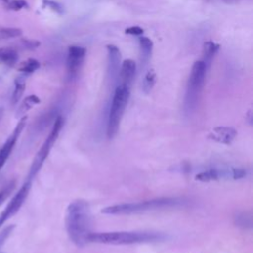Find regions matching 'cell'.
<instances>
[{
	"label": "cell",
	"mask_w": 253,
	"mask_h": 253,
	"mask_svg": "<svg viewBox=\"0 0 253 253\" xmlns=\"http://www.w3.org/2000/svg\"><path fill=\"white\" fill-rule=\"evenodd\" d=\"M92 215L89 204L83 200L71 202L65 212V228L69 239L77 247H84L89 241Z\"/></svg>",
	"instance_id": "obj_1"
},
{
	"label": "cell",
	"mask_w": 253,
	"mask_h": 253,
	"mask_svg": "<svg viewBox=\"0 0 253 253\" xmlns=\"http://www.w3.org/2000/svg\"><path fill=\"white\" fill-rule=\"evenodd\" d=\"M167 239V235L158 231L139 230V231H109L92 232L88 241L99 244L112 245H131L141 243L161 242Z\"/></svg>",
	"instance_id": "obj_2"
},
{
	"label": "cell",
	"mask_w": 253,
	"mask_h": 253,
	"mask_svg": "<svg viewBox=\"0 0 253 253\" xmlns=\"http://www.w3.org/2000/svg\"><path fill=\"white\" fill-rule=\"evenodd\" d=\"M187 201L181 197H160L146 201H140L135 203H125L119 205H113L102 209L101 212L105 214L123 215L141 213L171 208H177L184 206Z\"/></svg>",
	"instance_id": "obj_3"
},
{
	"label": "cell",
	"mask_w": 253,
	"mask_h": 253,
	"mask_svg": "<svg viewBox=\"0 0 253 253\" xmlns=\"http://www.w3.org/2000/svg\"><path fill=\"white\" fill-rule=\"evenodd\" d=\"M207 68L202 60L196 61L192 67L184 99V111L186 115L193 114L198 107L205 84Z\"/></svg>",
	"instance_id": "obj_4"
},
{
	"label": "cell",
	"mask_w": 253,
	"mask_h": 253,
	"mask_svg": "<svg viewBox=\"0 0 253 253\" xmlns=\"http://www.w3.org/2000/svg\"><path fill=\"white\" fill-rule=\"evenodd\" d=\"M129 94L130 88L121 84L116 87L107 121L106 132L109 139H113L119 131L120 125L129 99Z\"/></svg>",
	"instance_id": "obj_5"
},
{
	"label": "cell",
	"mask_w": 253,
	"mask_h": 253,
	"mask_svg": "<svg viewBox=\"0 0 253 253\" xmlns=\"http://www.w3.org/2000/svg\"><path fill=\"white\" fill-rule=\"evenodd\" d=\"M63 124H64V118L60 115L57 116L54 120V123L52 125V127H51L48 135L46 136L45 140L42 144L41 148L37 152V154H36V156H35V158L32 162V165L30 167L29 174H28V177H27L28 181L32 182L33 179L37 176V174L41 170L42 164L44 163L45 159L47 158L54 142L56 141V139H57V137L60 133V130L63 126Z\"/></svg>",
	"instance_id": "obj_6"
},
{
	"label": "cell",
	"mask_w": 253,
	"mask_h": 253,
	"mask_svg": "<svg viewBox=\"0 0 253 253\" xmlns=\"http://www.w3.org/2000/svg\"><path fill=\"white\" fill-rule=\"evenodd\" d=\"M246 170L242 168L235 167H227V168H219L213 167L207 169L198 173L195 178L201 182H209V181H216V180H237L242 179L246 176Z\"/></svg>",
	"instance_id": "obj_7"
},
{
	"label": "cell",
	"mask_w": 253,
	"mask_h": 253,
	"mask_svg": "<svg viewBox=\"0 0 253 253\" xmlns=\"http://www.w3.org/2000/svg\"><path fill=\"white\" fill-rule=\"evenodd\" d=\"M31 186H32V182L27 180L23 184V186L20 188V190L14 195V197L9 202V204L7 205L5 210L0 214V227L10 217H12L15 213H17L18 211L21 209V207L23 206L24 202L26 201V199H27V197L29 195V192L31 190Z\"/></svg>",
	"instance_id": "obj_8"
},
{
	"label": "cell",
	"mask_w": 253,
	"mask_h": 253,
	"mask_svg": "<svg viewBox=\"0 0 253 253\" xmlns=\"http://www.w3.org/2000/svg\"><path fill=\"white\" fill-rule=\"evenodd\" d=\"M28 121V117L25 115L23 117L20 118L17 126H15L14 130L12 131V133L8 136V138L6 139V141L4 142V144L2 145V147L0 148V170L1 168L4 166V164L6 163L7 159L9 158L19 136L21 135L26 124Z\"/></svg>",
	"instance_id": "obj_9"
},
{
	"label": "cell",
	"mask_w": 253,
	"mask_h": 253,
	"mask_svg": "<svg viewBox=\"0 0 253 253\" xmlns=\"http://www.w3.org/2000/svg\"><path fill=\"white\" fill-rule=\"evenodd\" d=\"M86 54V49L79 45H71L68 47V55L66 60V66L68 74L72 77L79 71L84 57Z\"/></svg>",
	"instance_id": "obj_10"
},
{
	"label": "cell",
	"mask_w": 253,
	"mask_h": 253,
	"mask_svg": "<svg viewBox=\"0 0 253 253\" xmlns=\"http://www.w3.org/2000/svg\"><path fill=\"white\" fill-rule=\"evenodd\" d=\"M237 135V131L230 126H216L209 134V138L223 144H229Z\"/></svg>",
	"instance_id": "obj_11"
},
{
	"label": "cell",
	"mask_w": 253,
	"mask_h": 253,
	"mask_svg": "<svg viewBox=\"0 0 253 253\" xmlns=\"http://www.w3.org/2000/svg\"><path fill=\"white\" fill-rule=\"evenodd\" d=\"M108 50V62H109V74L112 79H116L119 75L121 64V51L118 46L114 44L107 45Z\"/></svg>",
	"instance_id": "obj_12"
},
{
	"label": "cell",
	"mask_w": 253,
	"mask_h": 253,
	"mask_svg": "<svg viewBox=\"0 0 253 253\" xmlns=\"http://www.w3.org/2000/svg\"><path fill=\"white\" fill-rule=\"evenodd\" d=\"M135 70H136V64L134 60L130 58L125 59L122 63L120 74H119L121 79V85L130 88L135 75Z\"/></svg>",
	"instance_id": "obj_13"
},
{
	"label": "cell",
	"mask_w": 253,
	"mask_h": 253,
	"mask_svg": "<svg viewBox=\"0 0 253 253\" xmlns=\"http://www.w3.org/2000/svg\"><path fill=\"white\" fill-rule=\"evenodd\" d=\"M19 55L17 51L12 47H1L0 48V62L9 67L14 66L18 61Z\"/></svg>",
	"instance_id": "obj_14"
},
{
	"label": "cell",
	"mask_w": 253,
	"mask_h": 253,
	"mask_svg": "<svg viewBox=\"0 0 253 253\" xmlns=\"http://www.w3.org/2000/svg\"><path fill=\"white\" fill-rule=\"evenodd\" d=\"M41 103V100L38 96L36 95H30L28 97H26L23 102L20 104L19 108L17 109V112H16V117H23L26 115V113L31 110L34 106L38 105Z\"/></svg>",
	"instance_id": "obj_15"
},
{
	"label": "cell",
	"mask_w": 253,
	"mask_h": 253,
	"mask_svg": "<svg viewBox=\"0 0 253 253\" xmlns=\"http://www.w3.org/2000/svg\"><path fill=\"white\" fill-rule=\"evenodd\" d=\"M218 48H219V45L211 41H208L204 43L203 60L202 61L206 64L207 67L211 64V62L213 56L215 55L216 51L218 50Z\"/></svg>",
	"instance_id": "obj_16"
},
{
	"label": "cell",
	"mask_w": 253,
	"mask_h": 253,
	"mask_svg": "<svg viewBox=\"0 0 253 253\" xmlns=\"http://www.w3.org/2000/svg\"><path fill=\"white\" fill-rule=\"evenodd\" d=\"M14 84H15V89H14V92L12 94L11 103L13 105H16L21 100V98H22V96L24 94L25 88H26L25 74L16 77L15 80H14Z\"/></svg>",
	"instance_id": "obj_17"
},
{
	"label": "cell",
	"mask_w": 253,
	"mask_h": 253,
	"mask_svg": "<svg viewBox=\"0 0 253 253\" xmlns=\"http://www.w3.org/2000/svg\"><path fill=\"white\" fill-rule=\"evenodd\" d=\"M138 42H139V47H140V51H141V57L144 61H146L151 56L153 42L147 37H140L138 39Z\"/></svg>",
	"instance_id": "obj_18"
},
{
	"label": "cell",
	"mask_w": 253,
	"mask_h": 253,
	"mask_svg": "<svg viewBox=\"0 0 253 253\" xmlns=\"http://www.w3.org/2000/svg\"><path fill=\"white\" fill-rule=\"evenodd\" d=\"M41 66V63L39 60L35 59V58H29L25 61H23L20 66L18 67V70L20 72H22L23 74L27 75V74H31L33 72H35L36 70H38Z\"/></svg>",
	"instance_id": "obj_19"
},
{
	"label": "cell",
	"mask_w": 253,
	"mask_h": 253,
	"mask_svg": "<svg viewBox=\"0 0 253 253\" xmlns=\"http://www.w3.org/2000/svg\"><path fill=\"white\" fill-rule=\"evenodd\" d=\"M155 82H156V73H155L154 69H150L146 72V74L144 75V78L142 80L143 92L145 94H148L152 90Z\"/></svg>",
	"instance_id": "obj_20"
},
{
	"label": "cell",
	"mask_w": 253,
	"mask_h": 253,
	"mask_svg": "<svg viewBox=\"0 0 253 253\" xmlns=\"http://www.w3.org/2000/svg\"><path fill=\"white\" fill-rule=\"evenodd\" d=\"M22 34L23 32L20 28H11V27L0 28V40L19 38L20 36H22Z\"/></svg>",
	"instance_id": "obj_21"
},
{
	"label": "cell",
	"mask_w": 253,
	"mask_h": 253,
	"mask_svg": "<svg viewBox=\"0 0 253 253\" xmlns=\"http://www.w3.org/2000/svg\"><path fill=\"white\" fill-rule=\"evenodd\" d=\"M5 7L7 10L10 11H20L22 9L29 8V4L26 2V0H14L9 3H6Z\"/></svg>",
	"instance_id": "obj_22"
},
{
	"label": "cell",
	"mask_w": 253,
	"mask_h": 253,
	"mask_svg": "<svg viewBox=\"0 0 253 253\" xmlns=\"http://www.w3.org/2000/svg\"><path fill=\"white\" fill-rule=\"evenodd\" d=\"M235 220H236L235 222H236L237 226H241L243 228H251L252 222H251V216L250 215L247 216V214L244 213V212L238 213L237 216L235 217Z\"/></svg>",
	"instance_id": "obj_23"
},
{
	"label": "cell",
	"mask_w": 253,
	"mask_h": 253,
	"mask_svg": "<svg viewBox=\"0 0 253 253\" xmlns=\"http://www.w3.org/2000/svg\"><path fill=\"white\" fill-rule=\"evenodd\" d=\"M21 43L26 49H29V50H34L41 45V42L38 40H34V39H22Z\"/></svg>",
	"instance_id": "obj_24"
},
{
	"label": "cell",
	"mask_w": 253,
	"mask_h": 253,
	"mask_svg": "<svg viewBox=\"0 0 253 253\" xmlns=\"http://www.w3.org/2000/svg\"><path fill=\"white\" fill-rule=\"evenodd\" d=\"M42 4L43 6H46L48 8H50L52 11H54L57 14H62L63 13V8L62 6L53 0H42Z\"/></svg>",
	"instance_id": "obj_25"
},
{
	"label": "cell",
	"mask_w": 253,
	"mask_h": 253,
	"mask_svg": "<svg viewBox=\"0 0 253 253\" xmlns=\"http://www.w3.org/2000/svg\"><path fill=\"white\" fill-rule=\"evenodd\" d=\"M14 227H15V225H8V226H6V227L0 232V247L5 243V241L7 240V238L10 236V234L12 233Z\"/></svg>",
	"instance_id": "obj_26"
},
{
	"label": "cell",
	"mask_w": 253,
	"mask_h": 253,
	"mask_svg": "<svg viewBox=\"0 0 253 253\" xmlns=\"http://www.w3.org/2000/svg\"><path fill=\"white\" fill-rule=\"evenodd\" d=\"M14 182H12V183H10L6 188H4L1 192H0V205L5 201V199L9 196V194L13 191V189H14Z\"/></svg>",
	"instance_id": "obj_27"
},
{
	"label": "cell",
	"mask_w": 253,
	"mask_h": 253,
	"mask_svg": "<svg viewBox=\"0 0 253 253\" xmlns=\"http://www.w3.org/2000/svg\"><path fill=\"white\" fill-rule=\"evenodd\" d=\"M125 33L128 35H133V36H140L143 34V29L138 26H131L126 28L125 30Z\"/></svg>",
	"instance_id": "obj_28"
},
{
	"label": "cell",
	"mask_w": 253,
	"mask_h": 253,
	"mask_svg": "<svg viewBox=\"0 0 253 253\" xmlns=\"http://www.w3.org/2000/svg\"><path fill=\"white\" fill-rule=\"evenodd\" d=\"M2 2H4V4H6V3H9V2H11V1H14V0H1Z\"/></svg>",
	"instance_id": "obj_29"
}]
</instances>
